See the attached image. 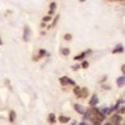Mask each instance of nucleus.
Returning <instances> with one entry per match:
<instances>
[{"label": "nucleus", "mask_w": 125, "mask_h": 125, "mask_svg": "<svg viewBox=\"0 0 125 125\" xmlns=\"http://www.w3.org/2000/svg\"><path fill=\"white\" fill-rule=\"evenodd\" d=\"M9 121L13 124V123H16V112L15 111H11L9 112Z\"/></svg>", "instance_id": "1a4fd4ad"}, {"label": "nucleus", "mask_w": 125, "mask_h": 125, "mask_svg": "<svg viewBox=\"0 0 125 125\" xmlns=\"http://www.w3.org/2000/svg\"><path fill=\"white\" fill-rule=\"evenodd\" d=\"M121 120H123V117H121L120 113H119V115H116V116H112V117H111V124H115V125H116V124H120Z\"/></svg>", "instance_id": "20e7f679"}, {"label": "nucleus", "mask_w": 125, "mask_h": 125, "mask_svg": "<svg viewBox=\"0 0 125 125\" xmlns=\"http://www.w3.org/2000/svg\"><path fill=\"white\" fill-rule=\"evenodd\" d=\"M88 96V91H87V88H82L80 90V97H87Z\"/></svg>", "instance_id": "ddd939ff"}, {"label": "nucleus", "mask_w": 125, "mask_h": 125, "mask_svg": "<svg viewBox=\"0 0 125 125\" xmlns=\"http://www.w3.org/2000/svg\"><path fill=\"white\" fill-rule=\"evenodd\" d=\"M59 83L62 84V86H66V84H71V86H75V82H74L73 79H70V78L67 76H62L59 79Z\"/></svg>", "instance_id": "7ed1b4c3"}, {"label": "nucleus", "mask_w": 125, "mask_h": 125, "mask_svg": "<svg viewBox=\"0 0 125 125\" xmlns=\"http://www.w3.org/2000/svg\"><path fill=\"white\" fill-rule=\"evenodd\" d=\"M0 45H3V41H1V38H0Z\"/></svg>", "instance_id": "393cba45"}, {"label": "nucleus", "mask_w": 125, "mask_h": 125, "mask_svg": "<svg viewBox=\"0 0 125 125\" xmlns=\"http://www.w3.org/2000/svg\"><path fill=\"white\" fill-rule=\"evenodd\" d=\"M58 120H59V123H62V124H67V123L70 121V119H69L67 116H59Z\"/></svg>", "instance_id": "9d476101"}, {"label": "nucleus", "mask_w": 125, "mask_h": 125, "mask_svg": "<svg viewBox=\"0 0 125 125\" xmlns=\"http://www.w3.org/2000/svg\"><path fill=\"white\" fill-rule=\"evenodd\" d=\"M90 53H91V50H86L84 53H82V54H78V55H75V58H74V59H75V61H82V59L84 58V57H86L87 54H90Z\"/></svg>", "instance_id": "423d86ee"}, {"label": "nucleus", "mask_w": 125, "mask_h": 125, "mask_svg": "<svg viewBox=\"0 0 125 125\" xmlns=\"http://www.w3.org/2000/svg\"><path fill=\"white\" fill-rule=\"evenodd\" d=\"M58 19H59V16H57V17L54 19V21H53V24H52V26H50V28H53V26H55V24L58 22Z\"/></svg>", "instance_id": "6ab92c4d"}, {"label": "nucleus", "mask_w": 125, "mask_h": 125, "mask_svg": "<svg viewBox=\"0 0 125 125\" xmlns=\"http://www.w3.org/2000/svg\"><path fill=\"white\" fill-rule=\"evenodd\" d=\"M50 20H52V16H45V17H43V22H46V21H50Z\"/></svg>", "instance_id": "412c9836"}, {"label": "nucleus", "mask_w": 125, "mask_h": 125, "mask_svg": "<svg viewBox=\"0 0 125 125\" xmlns=\"http://www.w3.org/2000/svg\"><path fill=\"white\" fill-rule=\"evenodd\" d=\"M30 34H32V30H30V28L28 25L24 26V36H22V40H24L25 42H28L30 40Z\"/></svg>", "instance_id": "f03ea898"}, {"label": "nucleus", "mask_w": 125, "mask_h": 125, "mask_svg": "<svg viewBox=\"0 0 125 125\" xmlns=\"http://www.w3.org/2000/svg\"><path fill=\"white\" fill-rule=\"evenodd\" d=\"M117 112H119V113H121V115H123V113H124V107H121V108H120V109H119V111H117Z\"/></svg>", "instance_id": "5701e85b"}, {"label": "nucleus", "mask_w": 125, "mask_h": 125, "mask_svg": "<svg viewBox=\"0 0 125 125\" xmlns=\"http://www.w3.org/2000/svg\"><path fill=\"white\" fill-rule=\"evenodd\" d=\"M80 90L82 88H79V87H75V88H74V94H75L78 97H80Z\"/></svg>", "instance_id": "2eb2a0df"}, {"label": "nucleus", "mask_w": 125, "mask_h": 125, "mask_svg": "<svg viewBox=\"0 0 125 125\" xmlns=\"http://www.w3.org/2000/svg\"><path fill=\"white\" fill-rule=\"evenodd\" d=\"M49 123H50V124H55V123H57L55 115H54V113H50V115H49Z\"/></svg>", "instance_id": "f8f14e48"}, {"label": "nucleus", "mask_w": 125, "mask_h": 125, "mask_svg": "<svg viewBox=\"0 0 125 125\" xmlns=\"http://www.w3.org/2000/svg\"><path fill=\"white\" fill-rule=\"evenodd\" d=\"M61 53H62L63 55H69V54H70V50L65 48V49H62V50H61Z\"/></svg>", "instance_id": "dca6fc26"}, {"label": "nucleus", "mask_w": 125, "mask_h": 125, "mask_svg": "<svg viewBox=\"0 0 125 125\" xmlns=\"http://www.w3.org/2000/svg\"><path fill=\"white\" fill-rule=\"evenodd\" d=\"M78 69H80V66H79V65H75V66H73V70H74V71H76Z\"/></svg>", "instance_id": "4be33fe9"}, {"label": "nucleus", "mask_w": 125, "mask_h": 125, "mask_svg": "<svg viewBox=\"0 0 125 125\" xmlns=\"http://www.w3.org/2000/svg\"><path fill=\"white\" fill-rule=\"evenodd\" d=\"M124 83H125V78L120 76L119 79H117V86H119V87H124Z\"/></svg>", "instance_id": "9b49d317"}, {"label": "nucleus", "mask_w": 125, "mask_h": 125, "mask_svg": "<svg viewBox=\"0 0 125 125\" xmlns=\"http://www.w3.org/2000/svg\"><path fill=\"white\" fill-rule=\"evenodd\" d=\"M83 115H84V119H90L94 124H101L104 121V117H105V115H103L101 111H99L95 107L90 108V109H86V112Z\"/></svg>", "instance_id": "f257e3e1"}, {"label": "nucleus", "mask_w": 125, "mask_h": 125, "mask_svg": "<svg viewBox=\"0 0 125 125\" xmlns=\"http://www.w3.org/2000/svg\"><path fill=\"white\" fill-rule=\"evenodd\" d=\"M55 3H52V4H50V11H49V15L50 16H52L53 15V13H54V11H55Z\"/></svg>", "instance_id": "4468645a"}, {"label": "nucleus", "mask_w": 125, "mask_h": 125, "mask_svg": "<svg viewBox=\"0 0 125 125\" xmlns=\"http://www.w3.org/2000/svg\"><path fill=\"white\" fill-rule=\"evenodd\" d=\"M63 38H65V40H66V41H70V40H71V38H73V36H71V34H70V33H67V34H65V37H63Z\"/></svg>", "instance_id": "f3484780"}, {"label": "nucleus", "mask_w": 125, "mask_h": 125, "mask_svg": "<svg viewBox=\"0 0 125 125\" xmlns=\"http://www.w3.org/2000/svg\"><path fill=\"white\" fill-rule=\"evenodd\" d=\"M97 103H99L97 96H96V95H92V96H91V99H90V105H91V107H95Z\"/></svg>", "instance_id": "0eeeda50"}, {"label": "nucleus", "mask_w": 125, "mask_h": 125, "mask_svg": "<svg viewBox=\"0 0 125 125\" xmlns=\"http://www.w3.org/2000/svg\"><path fill=\"white\" fill-rule=\"evenodd\" d=\"M74 109H75L78 113H80V115H83L84 112H86V108H84L83 105H79V104H75V105H74Z\"/></svg>", "instance_id": "39448f33"}, {"label": "nucleus", "mask_w": 125, "mask_h": 125, "mask_svg": "<svg viewBox=\"0 0 125 125\" xmlns=\"http://www.w3.org/2000/svg\"><path fill=\"white\" fill-rule=\"evenodd\" d=\"M79 1H82V3H84V1H86V0H79Z\"/></svg>", "instance_id": "a878e982"}, {"label": "nucleus", "mask_w": 125, "mask_h": 125, "mask_svg": "<svg viewBox=\"0 0 125 125\" xmlns=\"http://www.w3.org/2000/svg\"><path fill=\"white\" fill-rule=\"evenodd\" d=\"M107 79V75H104V76H101V79H100V82H104V80Z\"/></svg>", "instance_id": "b1692460"}, {"label": "nucleus", "mask_w": 125, "mask_h": 125, "mask_svg": "<svg viewBox=\"0 0 125 125\" xmlns=\"http://www.w3.org/2000/svg\"><path fill=\"white\" fill-rule=\"evenodd\" d=\"M80 67H83V69H87V67H88V62H87V61H83L82 62V66Z\"/></svg>", "instance_id": "a211bd4d"}, {"label": "nucleus", "mask_w": 125, "mask_h": 125, "mask_svg": "<svg viewBox=\"0 0 125 125\" xmlns=\"http://www.w3.org/2000/svg\"><path fill=\"white\" fill-rule=\"evenodd\" d=\"M43 55H48V53H46L45 50H40V58H41V57H43Z\"/></svg>", "instance_id": "aec40b11"}, {"label": "nucleus", "mask_w": 125, "mask_h": 125, "mask_svg": "<svg viewBox=\"0 0 125 125\" xmlns=\"http://www.w3.org/2000/svg\"><path fill=\"white\" fill-rule=\"evenodd\" d=\"M123 52H124V46H123V45H117L116 48L113 49L112 53H113V54H117V53H123Z\"/></svg>", "instance_id": "6e6552de"}]
</instances>
